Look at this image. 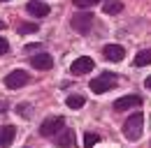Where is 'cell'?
Listing matches in <instances>:
<instances>
[{
    "label": "cell",
    "mask_w": 151,
    "mask_h": 148,
    "mask_svg": "<svg viewBox=\"0 0 151 148\" xmlns=\"http://www.w3.org/2000/svg\"><path fill=\"white\" fill-rule=\"evenodd\" d=\"M142 130H144V116L139 111L132 113L130 118H126V123H123V137L128 141H137L142 137Z\"/></svg>",
    "instance_id": "6da1fadb"
},
{
    "label": "cell",
    "mask_w": 151,
    "mask_h": 148,
    "mask_svg": "<svg viewBox=\"0 0 151 148\" xmlns=\"http://www.w3.org/2000/svg\"><path fill=\"white\" fill-rule=\"evenodd\" d=\"M116 86V74L112 72H102V74H98L93 81L88 83V88L93 92H107L109 88H114Z\"/></svg>",
    "instance_id": "7a4b0ae2"
},
{
    "label": "cell",
    "mask_w": 151,
    "mask_h": 148,
    "mask_svg": "<svg viewBox=\"0 0 151 148\" xmlns=\"http://www.w3.org/2000/svg\"><path fill=\"white\" fill-rule=\"evenodd\" d=\"M93 14H88V12H79V14H75L72 16V28H75L79 35H88L91 33V28H93Z\"/></svg>",
    "instance_id": "3957f363"
},
{
    "label": "cell",
    "mask_w": 151,
    "mask_h": 148,
    "mask_svg": "<svg viewBox=\"0 0 151 148\" xmlns=\"http://www.w3.org/2000/svg\"><path fill=\"white\" fill-rule=\"evenodd\" d=\"M63 127H65V120H63L60 116H51V118H47V120L40 125V134H42V137H56Z\"/></svg>",
    "instance_id": "277c9868"
},
{
    "label": "cell",
    "mask_w": 151,
    "mask_h": 148,
    "mask_svg": "<svg viewBox=\"0 0 151 148\" xmlns=\"http://www.w3.org/2000/svg\"><path fill=\"white\" fill-rule=\"evenodd\" d=\"M93 65H95V63H93L91 56H79L75 63L70 65V72H72V74H88L91 70H93Z\"/></svg>",
    "instance_id": "5b68a950"
},
{
    "label": "cell",
    "mask_w": 151,
    "mask_h": 148,
    "mask_svg": "<svg viewBox=\"0 0 151 148\" xmlns=\"http://www.w3.org/2000/svg\"><path fill=\"white\" fill-rule=\"evenodd\" d=\"M26 83H28V74L23 72V70H14V72H9L5 76V86L7 88H21Z\"/></svg>",
    "instance_id": "8992f818"
},
{
    "label": "cell",
    "mask_w": 151,
    "mask_h": 148,
    "mask_svg": "<svg viewBox=\"0 0 151 148\" xmlns=\"http://www.w3.org/2000/svg\"><path fill=\"white\" fill-rule=\"evenodd\" d=\"M54 141H56V146L58 148H72L75 146V141H77V134L72 132V130H60L56 137H54Z\"/></svg>",
    "instance_id": "52a82bcc"
},
{
    "label": "cell",
    "mask_w": 151,
    "mask_h": 148,
    "mask_svg": "<svg viewBox=\"0 0 151 148\" xmlns=\"http://www.w3.org/2000/svg\"><path fill=\"white\" fill-rule=\"evenodd\" d=\"M102 56H105L109 63H121L123 56H126V49H123L121 44H107V46L102 49Z\"/></svg>",
    "instance_id": "ba28073f"
},
{
    "label": "cell",
    "mask_w": 151,
    "mask_h": 148,
    "mask_svg": "<svg viewBox=\"0 0 151 148\" xmlns=\"http://www.w3.org/2000/svg\"><path fill=\"white\" fill-rule=\"evenodd\" d=\"M139 104H142L139 95H126V97H119L114 102V111H126V109H132V107H139Z\"/></svg>",
    "instance_id": "9c48e42d"
},
{
    "label": "cell",
    "mask_w": 151,
    "mask_h": 148,
    "mask_svg": "<svg viewBox=\"0 0 151 148\" xmlns=\"http://www.w3.org/2000/svg\"><path fill=\"white\" fill-rule=\"evenodd\" d=\"M30 65L35 70H51L54 67V58L49 53H35V56H30Z\"/></svg>",
    "instance_id": "30bf717a"
},
{
    "label": "cell",
    "mask_w": 151,
    "mask_h": 148,
    "mask_svg": "<svg viewBox=\"0 0 151 148\" xmlns=\"http://www.w3.org/2000/svg\"><path fill=\"white\" fill-rule=\"evenodd\" d=\"M26 9H28V14H33V16H47L51 9H49V5L47 2H42V0H30L28 5H26Z\"/></svg>",
    "instance_id": "8fae6325"
},
{
    "label": "cell",
    "mask_w": 151,
    "mask_h": 148,
    "mask_svg": "<svg viewBox=\"0 0 151 148\" xmlns=\"http://www.w3.org/2000/svg\"><path fill=\"white\" fill-rule=\"evenodd\" d=\"M14 137H17V127H14V125H2V127H0V148L12 146Z\"/></svg>",
    "instance_id": "7c38bea8"
},
{
    "label": "cell",
    "mask_w": 151,
    "mask_h": 148,
    "mask_svg": "<svg viewBox=\"0 0 151 148\" xmlns=\"http://www.w3.org/2000/svg\"><path fill=\"white\" fill-rule=\"evenodd\" d=\"M151 63V49H142L139 53L135 56V65L137 67H144V65H149Z\"/></svg>",
    "instance_id": "4fadbf2b"
},
{
    "label": "cell",
    "mask_w": 151,
    "mask_h": 148,
    "mask_svg": "<svg viewBox=\"0 0 151 148\" xmlns=\"http://www.w3.org/2000/svg\"><path fill=\"white\" fill-rule=\"evenodd\" d=\"M102 9H105V14H119L123 9V5H121V0H109L102 5Z\"/></svg>",
    "instance_id": "5bb4252c"
},
{
    "label": "cell",
    "mask_w": 151,
    "mask_h": 148,
    "mask_svg": "<svg viewBox=\"0 0 151 148\" xmlns=\"http://www.w3.org/2000/svg\"><path fill=\"white\" fill-rule=\"evenodd\" d=\"M65 104H68L70 109H79V107H84V104H86V100H84L81 95H68Z\"/></svg>",
    "instance_id": "9a60e30c"
},
{
    "label": "cell",
    "mask_w": 151,
    "mask_h": 148,
    "mask_svg": "<svg viewBox=\"0 0 151 148\" xmlns=\"http://www.w3.org/2000/svg\"><path fill=\"white\" fill-rule=\"evenodd\" d=\"M17 33H19V35H30V33H37V23H30V21H26V23H19Z\"/></svg>",
    "instance_id": "2e32d148"
},
{
    "label": "cell",
    "mask_w": 151,
    "mask_h": 148,
    "mask_svg": "<svg viewBox=\"0 0 151 148\" xmlns=\"http://www.w3.org/2000/svg\"><path fill=\"white\" fill-rule=\"evenodd\" d=\"M98 141H100V134H95V132H86L84 134V148H93Z\"/></svg>",
    "instance_id": "e0dca14e"
},
{
    "label": "cell",
    "mask_w": 151,
    "mask_h": 148,
    "mask_svg": "<svg viewBox=\"0 0 151 148\" xmlns=\"http://www.w3.org/2000/svg\"><path fill=\"white\" fill-rule=\"evenodd\" d=\"M72 2H75V7H79V9H88V7L98 5L100 0H72Z\"/></svg>",
    "instance_id": "ac0fdd59"
},
{
    "label": "cell",
    "mask_w": 151,
    "mask_h": 148,
    "mask_svg": "<svg viewBox=\"0 0 151 148\" xmlns=\"http://www.w3.org/2000/svg\"><path fill=\"white\" fill-rule=\"evenodd\" d=\"M30 104H19V107H17V113H19V116H26V118H28V116H30Z\"/></svg>",
    "instance_id": "d6986e66"
},
{
    "label": "cell",
    "mask_w": 151,
    "mask_h": 148,
    "mask_svg": "<svg viewBox=\"0 0 151 148\" xmlns=\"http://www.w3.org/2000/svg\"><path fill=\"white\" fill-rule=\"evenodd\" d=\"M7 51H9V42H7L5 37H0V56L7 53Z\"/></svg>",
    "instance_id": "ffe728a7"
},
{
    "label": "cell",
    "mask_w": 151,
    "mask_h": 148,
    "mask_svg": "<svg viewBox=\"0 0 151 148\" xmlns=\"http://www.w3.org/2000/svg\"><path fill=\"white\" fill-rule=\"evenodd\" d=\"M144 88H147V90H151V76H147V79H144Z\"/></svg>",
    "instance_id": "44dd1931"
},
{
    "label": "cell",
    "mask_w": 151,
    "mask_h": 148,
    "mask_svg": "<svg viewBox=\"0 0 151 148\" xmlns=\"http://www.w3.org/2000/svg\"><path fill=\"white\" fill-rule=\"evenodd\" d=\"M5 28H7V23H5V21H0V30H5Z\"/></svg>",
    "instance_id": "7402d4cb"
},
{
    "label": "cell",
    "mask_w": 151,
    "mask_h": 148,
    "mask_svg": "<svg viewBox=\"0 0 151 148\" xmlns=\"http://www.w3.org/2000/svg\"><path fill=\"white\" fill-rule=\"evenodd\" d=\"M0 2H7V0H0Z\"/></svg>",
    "instance_id": "603a6c76"
}]
</instances>
